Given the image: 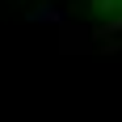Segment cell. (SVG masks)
<instances>
[{"instance_id":"obj_2","label":"cell","mask_w":122,"mask_h":122,"mask_svg":"<svg viewBox=\"0 0 122 122\" xmlns=\"http://www.w3.org/2000/svg\"><path fill=\"white\" fill-rule=\"evenodd\" d=\"M110 34H122V17H114V13H110V21L101 25V30H97L93 38H110Z\"/></svg>"},{"instance_id":"obj_1","label":"cell","mask_w":122,"mask_h":122,"mask_svg":"<svg viewBox=\"0 0 122 122\" xmlns=\"http://www.w3.org/2000/svg\"><path fill=\"white\" fill-rule=\"evenodd\" d=\"M30 21H63L59 9H30Z\"/></svg>"}]
</instances>
